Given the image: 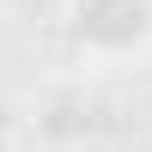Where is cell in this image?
Segmentation results:
<instances>
[{"label":"cell","instance_id":"1","mask_svg":"<svg viewBox=\"0 0 152 152\" xmlns=\"http://www.w3.org/2000/svg\"><path fill=\"white\" fill-rule=\"evenodd\" d=\"M67 31L85 61H104V67L140 61L152 49V0H73Z\"/></svg>","mask_w":152,"mask_h":152}]
</instances>
